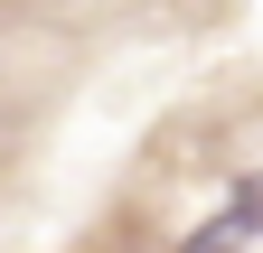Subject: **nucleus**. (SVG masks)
I'll list each match as a JSON object with an SVG mask.
<instances>
[{"label": "nucleus", "instance_id": "nucleus-1", "mask_svg": "<svg viewBox=\"0 0 263 253\" xmlns=\"http://www.w3.org/2000/svg\"><path fill=\"white\" fill-rule=\"evenodd\" d=\"M254 235H263V178H254V187H235V206H216L179 253H245Z\"/></svg>", "mask_w": 263, "mask_h": 253}]
</instances>
